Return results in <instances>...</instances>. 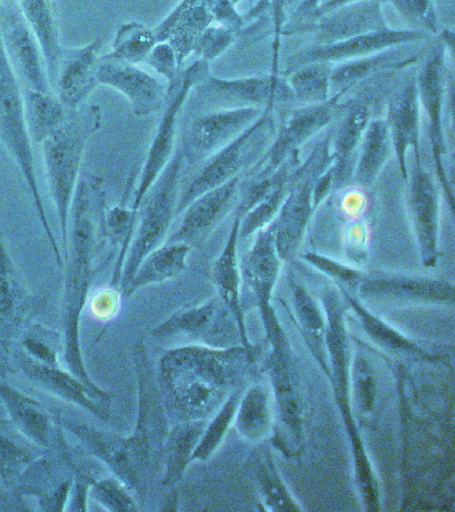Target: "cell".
<instances>
[{
	"label": "cell",
	"instance_id": "03108f58",
	"mask_svg": "<svg viewBox=\"0 0 455 512\" xmlns=\"http://www.w3.org/2000/svg\"><path fill=\"white\" fill-rule=\"evenodd\" d=\"M14 2H18V0H14Z\"/></svg>",
	"mask_w": 455,
	"mask_h": 512
},
{
	"label": "cell",
	"instance_id": "8fae6325",
	"mask_svg": "<svg viewBox=\"0 0 455 512\" xmlns=\"http://www.w3.org/2000/svg\"><path fill=\"white\" fill-rule=\"evenodd\" d=\"M330 135L318 142L305 163L295 171L289 194L271 223L275 247L282 262H291L298 255L314 210V188L319 176L329 168Z\"/></svg>",
	"mask_w": 455,
	"mask_h": 512
},
{
	"label": "cell",
	"instance_id": "ee69618b",
	"mask_svg": "<svg viewBox=\"0 0 455 512\" xmlns=\"http://www.w3.org/2000/svg\"><path fill=\"white\" fill-rule=\"evenodd\" d=\"M393 155V146L385 119H370L363 132L355 162L353 182L355 186L369 190Z\"/></svg>",
	"mask_w": 455,
	"mask_h": 512
},
{
	"label": "cell",
	"instance_id": "be15d7a7",
	"mask_svg": "<svg viewBox=\"0 0 455 512\" xmlns=\"http://www.w3.org/2000/svg\"><path fill=\"white\" fill-rule=\"evenodd\" d=\"M178 494L177 492H171L167 495L166 502L162 506V510H177L178 506Z\"/></svg>",
	"mask_w": 455,
	"mask_h": 512
},
{
	"label": "cell",
	"instance_id": "681fc988",
	"mask_svg": "<svg viewBox=\"0 0 455 512\" xmlns=\"http://www.w3.org/2000/svg\"><path fill=\"white\" fill-rule=\"evenodd\" d=\"M157 43L154 30L134 20V22L123 23L118 28L111 55L131 64L145 63L147 56Z\"/></svg>",
	"mask_w": 455,
	"mask_h": 512
},
{
	"label": "cell",
	"instance_id": "9a60e30c",
	"mask_svg": "<svg viewBox=\"0 0 455 512\" xmlns=\"http://www.w3.org/2000/svg\"><path fill=\"white\" fill-rule=\"evenodd\" d=\"M41 308L42 299L27 288L0 230V375L11 370L15 343Z\"/></svg>",
	"mask_w": 455,
	"mask_h": 512
},
{
	"label": "cell",
	"instance_id": "9c48e42d",
	"mask_svg": "<svg viewBox=\"0 0 455 512\" xmlns=\"http://www.w3.org/2000/svg\"><path fill=\"white\" fill-rule=\"evenodd\" d=\"M183 164L185 159L179 147L142 200L138 210L137 227L122 267L119 282L121 292L133 279L142 260L169 238L171 224L177 216Z\"/></svg>",
	"mask_w": 455,
	"mask_h": 512
},
{
	"label": "cell",
	"instance_id": "11a10c76",
	"mask_svg": "<svg viewBox=\"0 0 455 512\" xmlns=\"http://www.w3.org/2000/svg\"><path fill=\"white\" fill-rule=\"evenodd\" d=\"M350 382L351 399H355L362 415H370L377 398V383L369 363L362 356L357 355L351 360Z\"/></svg>",
	"mask_w": 455,
	"mask_h": 512
},
{
	"label": "cell",
	"instance_id": "003e7915",
	"mask_svg": "<svg viewBox=\"0 0 455 512\" xmlns=\"http://www.w3.org/2000/svg\"><path fill=\"white\" fill-rule=\"evenodd\" d=\"M322 2H323V0H322ZM322 2H321V3H322ZM319 6H321V4H319Z\"/></svg>",
	"mask_w": 455,
	"mask_h": 512
},
{
	"label": "cell",
	"instance_id": "8992f818",
	"mask_svg": "<svg viewBox=\"0 0 455 512\" xmlns=\"http://www.w3.org/2000/svg\"><path fill=\"white\" fill-rule=\"evenodd\" d=\"M265 334L270 344L266 371L274 406V427L270 443L287 458L298 459L305 448V407L297 362L282 324Z\"/></svg>",
	"mask_w": 455,
	"mask_h": 512
},
{
	"label": "cell",
	"instance_id": "4dcf8cb0",
	"mask_svg": "<svg viewBox=\"0 0 455 512\" xmlns=\"http://www.w3.org/2000/svg\"><path fill=\"white\" fill-rule=\"evenodd\" d=\"M389 27L381 0H358L319 16L310 28L311 34H314L311 46H326Z\"/></svg>",
	"mask_w": 455,
	"mask_h": 512
},
{
	"label": "cell",
	"instance_id": "db71d44e",
	"mask_svg": "<svg viewBox=\"0 0 455 512\" xmlns=\"http://www.w3.org/2000/svg\"><path fill=\"white\" fill-rule=\"evenodd\" d=\"M390 3L410 30L422 31L429 36H437L441 31L434 0H390Z\"/></svg>",
	"mask_w": 455,
	"mask_h": 512
},
{
	"label": "cell",
	"instance_id": "3957f363",
	"mask_svg": "<svg viewBox=\"0 0 455 512\" xmlns=\"http://www.w3.org/2000/svg\"><path fill=\"white\" fill-rule=\"evenodd\" d=\"M255 356L243 346L211 348L185 344L159 359L157 380L167 414L206 420L242 387Z\"/></svg>",
	"mask_w": 455,
	"mask_h": 512
},
{
	"label": "cell",
	"instance_id": "f1b7e54d",
	"mask_svg": "<svg viewBox=\"0 0 455 512\" xmlns=\"http://www.w3.org/2000/svg\"><path fill=\"white\" fill-rule=\"evenodd\" d=\"M101 36L83 47L65 48L53 84L54 94L69 110L87 103L98 82V64L101 59Z\"/></svg>",
	"mask_w": 455,
	"mask_h": 512
},
{
	"label": "cell",
	"instance_id": "484cf974",
	"mask_svg": "<svg viewBox=\"0 0 455 512\" xmlns=\"http://www.w3.org/2000/svg\"><path fill=\"white\" fill-rule=\"evenodd\" d=\"M386 126L389 130L393 154L397 160L402 179L409 178L407 155L413 152V159H421V103H419L417 82L407 80L390 96L387 103Z\"/></svg>",
	"mask_w": 455,
	"mask_h": 512
},
{
	"label": "cell",
	"instance_id": "7402d4cb",
	"mask_svg": "<svg viewBox=\"0 0 455 512\" xmlns=\"http://www.w3.org/2000/svg\"><path fill=\"white\" fill-rule=\"evenodd\" d=\"M98 82L121 92L129 100L137 118L153 115L166 102L169 83L109 54L101 56L98 64Z\"/></svg>",
	"mask_w": 455,
	"mask_h": 512
},
{
	"label": "cell",
	"instance_id": "bcb514c9",
	"mask_svg": "<svg viewBox=\"0 0 455 512\" xmlns=\"http://www.w3.org/2000/svg\"><path fill=\"white\" fill-rule=\"evenodd\" d=\"M34 447L37 446L29 442L10 420L0 419V480L7 490H14L23 472L37 458Z\"/></svg>",
	"mask_w": 455,
	"mask_h": 512
},
{
	"label": "cell",
	"instance_id": "5b68a950",
	"mask_svg": "<svg viewBox=\"0 0 455 512\" xmlns=\"http://www.w3.org/2000/svg\"><path fill=\"white\" fill-rule=\"evenodd\" d=\"M103 123V112L98 104L85 103L77 110H71L61 124L42 143L47 180L51 198L57 208L62 246H67L69 235L70 208L75 188L81 178L83 155L87 143Z\"/></svg>",
	"mask_w": 455,
	"mask_h": 512
},
{
	"label": "cell",
	"instance_id": "8d00e7d4",
	"mask_svg": "<svg viewBox=\"0 0 455 512\" xmlns=\"http://www.w3.org/2000/svg\"><path fill=\"white\" fill-rule=\"evenodd\" d=\"M295 322L305 340L311 355L317 360L323 374L330 378L329 350H327V320L322 303H319L310 291L297 280L289 278Z\"/></svg>",
	"mask_w": 455,
	"mask_h": 512
},
{
	"label": "cell",
	"instance_id": "7a4b0ae2",
	"mask_svg": "<svg viewBox=\"0 0 455 512\" xmlns=\"http://www.w3.org/2000/svg\"><path fill=\"white\" fill-rule=\"evenodd\" d=\"M106 192L103 179L91 174L79 178L70 208L65 284L62 299V366L77 376L99 402L111 406L113 394L91 378L83 358L81 319L97 274L98 246L106 238L103 220Z\"/></svg>",
	"mask_w": 455,
	"mask_h": 512
},
{
	"label": "cell",
	"instance_id": "f5cc1de1",
	"mask_svg": "<svg viewBox=\"0 0 455 512\" xmlns=\"http://www.w3.org/2000/svg\"><path fill=\"white\" fill-rule=\"evenodd\" d=\"M301 259L330 280H333L335 287L349 291L351 294H357L359 284L365 276V271L361 268L338 262L330 256L317 254V252H305Z\"/></svg>",
	"mask_w": 455,
	"mask_h": 512
},
{
	"label": "cell",
	"instance_id": "74e56055",
	"mask_svg": "<svg viewBox=\"0 0 455 512\" xmlns=\"http://www.w3.org/2000/svg\"><path fill=\"white\" fill-rule=\"evenodd\" d=\"M402 47L387 48L377 54L334 64L331 71V91L334 94L346 95L350 88L365 82L371 76L386 71L402 70L417 62L418 55L406 54Z\"/></svg>",
	"mask_w": 455,
	"mask_h": 512
},
{
	"label": "cell",
	"instance_id": "b9f144b4",
	"mask_svg": "<svg viewBox=\"0 0 455 512\" xmlns=\"http://www.w3.org/2000/svg\"><path fill=\"white\" fill-rule=\"evenodd\" d=\"M249 468L266 510L275 512L303 510L279 474L273 451L265 442L258 443L255 447L249 459Z\"/></svg>",
	"mask_w": 455,
	"mask_h": 512
},
{
	"label": "cell",
	"instance_id": "d4e9b609",
	"mask_svg": "<svg viewBox=\"0 0 455 512\" xmlns=\"http://www.w3.org/2000/svg\"><path fill=\"white\" fill-rule=\"evenodd\" d=\"M0 400L11 424L38 448L53 450L65 442L58 416L33 396L11 386L5 375H0Z\"/></svg>",
	"mask_w": 455,
	"mask_h": 512
},
{
	"label": "cell",
	"instance_id": "cb8c5ba5",
	"mask_svg": "<svg viewBox=\"0 0 455 512\" xmlns=\"http://www.w3.org/2000/svg\"><path fill=\"white\" fill-rule=\"evenodd\" d=\"M11 363L31 382L49 394L57 396L58 399H62L63 402L82 408L103 423H109L113 419L111 406H106L95 399L89 388L67 368L39 363L22 350L13 351Z\"/></svg>",
	"mask_w": 455,
	"mask_h": 512
},
{
	"label": "cell",
	"instance_id": "91938a15",
	"mask_svg": "<svg viewBox=\"0 0 455 512\" xmlns=\"http://www.w3.org/2000/svg\"><path fill=\"white\" fill-rule=\"evenodd\" d=\"M367 240H369V228L361 219H355L345 232L346 254L355 263H362L367 258Z\"/></svg>",
	"mask_w": 455,
	"mask_h": 512
},
{
	"label": "cell",
	"instance_id": "ab89813d",
	"mask_svg": "<svg viewBox=\"0 0 455 512\" xmlns=\"http://www.w3.org/2000/svg\"><path fill=\"white\" fill-rule=\"evenodd\" d=\"M191 250L193 247L181 242H165L155 248L139 264L133 279L122 291L123 298H131L141 288L177 279L186 270Z\"/></svg>",
	"mask_w": 455,
	"mask_h": 512
},
{
	"label": "cell",
	"instance_id": "1f68e13d",
	"mask_svg": "<svg viewBox=\"0 0 455 512\" xmlns=\"http://www.w3.org/2000/svg\"><path fill=\"white\" fill-rule=\"evenodd\" d=\"M343 110L337 130L330 134L329 172L333 179L334 192L353 182L355 162L363 132L370 120V108L359 100H351Z\"/></svg>",
	"mask_w": 455,
	"mask_h": 512
},
{
	"label": "cell",
	"instance_id": "c3c4849f",
	"mask_svg": "<svg viewBox=\"0 0 455 512\" xmlns=\"http://www.w3.org/2000/svg\"><path fill=\"white\" fill-rule=\"evenodd\" d=\"M242 394L243 387L235 390L233 394L223 402L222 406L218 408L211 422L206 423L201 439H199L197 447H195L193 462H206V460H209L211 456L217 452L231 424L234 423L235 414H237V408Z\"/></svg>",
	"mask_w": 455,
	"mask_h": 512
},
{
	"label": "cell",
	"instance_id": "52a82bcc",
	"mask_svg": "<svg viewBox=\"0 0 455 512\" xmlns=\"http://www.w3.org/2000/svg\"><path fill=\"white\" fill-rule=\"evenodd\" d=\"M343 95L334 94L325 103L307 104L295 108L277 128L273 142L267 148L262 158L242 175L241 191L234 216L245 215L254 206L255 198L262 184L285 163L294 152L301 151L303 144L330 126L343 107Z\"/></svg>",
	"mask_w": 455,
	"mask_h": 512
},
{
	"label": "cell",
	"instance_id": "f35d334b",
	"mask_svg": "<svg viewBox=\"0 0 455 512\" xmlns=\"http://www.w3.org/2000/svg\"><path fill=\"white\" fill-rule=\"evenodd\" d=\"M18 4L41 46L51 90H53L59 62L65 50L61 43L57 3L55 0H18Z\"/></svg>",
	"mask_w": 455,
	"mask_h": 512
},
{
	"label": "cell",
	"instance_id": "e7e4bbea",
	"mask_svg": "<svg viewBox=\"0 0 455 512\" xmlns=\"http://www.w3.org/2000/svg\"><path fill=\"white\" fill-rule=\"evenodd\" d=\"M233 2H234V4H235V6H237V4H238V3H241V2H242V0H233Z\"/></svg>",
	"mask_w": 455,
	"mask_h": 512
},
{
	"label": "cell",
	"instance_id": "f907efd6",
	"mask_svg": "<svg viewBox=\"0 0 455 512\" xmlns=\"http://www.w3.org/2000/svg\"><path fill=\"white\" fill-rule=\"evenodd\" d=\"M18 342L21 343L22 351L37 362L47 366H62V332L33 322L23 331Z\"/></svg>",
	"mask_w": 455,
	"mask_h": 512
},
{
	"label": "cell",
	"instance_id": "277c9868",
	"mask_svg": "<svg viewBox=\"0 0 455 512\" xmlns=\"http://www.w3.org/2000/svg\"><path fill=\"white\" fill-rule=\"evenodd\" d=\"M327 320V350H329L330 378L335 404L349 436L353 452L354 478L366 511L381 510V490L373 463L367 454L351 399V344L346 324V306L341 292L327 287L321 296Z\"/></svg>",
	"mask_w": 455,
	"mask_h": 512
},
{
	"label": "cell",
	"instance_id": "ffe728a7",
	"mask_svg": "<svg viewBox=\"0 0 455 512\" xmlns=\"http://www.w3.org/2000/svg\"><path fill=\"white\" fill-rule=\"evenodd\" d=\"M0 36L7 59L25 88L51 90L41 46L14 0H0Z\"/></svg>",
	"mask_w": 455,
	"mask_h": 512
},
{
	"label": "cell",
	"instance_id": "6125c7cd",
	"mask_svg": "<svg viewBox=\"0 0 455 512\" xmlns=\"http://www.w3.org/2000/svg\"><path fill=\"white\" fill-rule=\"evenodd\" d=\"M351 2H358V0H323V2L321 3V6H319L318 10L315 11V14L313 16V22H311V26H313V23L315 22V20H317L319 18V16L326 14V12L334 10V8L343 6V4H347V3H351Z\"/></svg>",
	"mask_w": 455,
	"mask_h": 512
},
{
	"label": "cell",
	"instance_id": "7c38bea8",
	"mask_svg": "<svg viewBox=\"0 0 455 512\" xmlns=\"http://www.w3.org/2000/svg\"><path fill=\"white\" fill-rule=\"evenodd\" d=\"M210 75V63L203 59H197L179 71L177 78L167 87L166 102L163 104L162 118L159 120L157 132L149 152H147L145 164H143L141 178L134 190L131 210L138 214L142 200L153 187L155 180L165 170L175 152L177 142L178 123L181 119L183 106L189 99L191 91L199 86Z\"/></svg>",
	"mask_w": 455,
	"mask_h": 512
},
{
	"label": "cell",
	"instance_id": "680465c9",
	"mask_svg": "<svg viewBox=\"0 0 455 512\" xmlns=\"http://www.w3.org/2000/svg\"><path fill=\"white\" fill-rule=\"evenodd\" d=\"M166 83L173 82L182 70L177 54L170 43L158 42L147 56L146 62Z\"/></svg>",
	"mask_w": 455,
	"mask_h": 512
},
{
	"label": "cell",
	"instance_id": "4316f807",
	"mask_svg": "<svg viewBox=\"0 0 455 512\" xmlns=\"http://www.w3.org/2000/svg\"><path fill=\"white\" fill-rule=\"evenodd\" d=\"M338 291L341 292L347 306L357 316L363 334L379 350L386 352V354L418 360V362L449 364L451 366L449 355L442 354L441 351L430 350V348L419 343L418 340L409 338L402 331L397 330L386 320H383L381 316L371 311V308L367 307L357 295L342 290V288H338Z\"/></svg>",
	"mask_w": 455,
	"mask_h": 512
},
{
	"label": "cell",
	"instance_id": "2e32d148",
	"mask_svg": "<svg viewBox=\"0 0 455 512\" xmlns=\"http://www.w3.org/2000/svg\"><path fill=\"white\" fill-rule=\"evenodd\" d=\"M367 307L439 304L453 306L454 286L445 279L377 270L365 272L357 294Z\"/></svg>",
	"mask_w": 455,
	"mask_h": 512
},
{
	"label": "cell",
	"instance_id": "44dd1931",
	"mask_svg": "<svg viewBox=\"0 0 455 512\" xmlns=\"http://www.w3.org/2000/svg\"><path fill=\"white\" fill-rule=\"evenodd\" d=\"M429 38L430 36L422 31L410 30V28L395 30V28L389 27L386 30L369 32V34L354 36V38L326 44V46H310L295 52L287 60V68L282 75L289 74V72L303 66V64L313 62L338 64L346 62V60L377 54V52L385 51L387 48L409 46V44L422 42V40Z\"/></svg>",
	"mask_w": 455,
	"mask_h": 512
},
{
	"label": "cell",
	"instance_id": "6f0895ef",
	"mask_svg": "<svg viewBox=\"0 0 455 512\" xmlns=\"http://www.w3.org/2000/svg\"><path fill=\"white\" fill-rule=\"evenodd\" d=\"M122 292L118 287L99 288L90 299V310L99 322H111L119 315L122 306Z\"/></svg>",
	"mask_w": 455,
	"mask_h": 512
},
{
	"label": "cell",
	"instance_id": "94428289",
	"mask_svg": "<svg viewBox=\"0 0 455 512\" xmlns=\"http://www.w3.org/2000/svg\"><path fill=\"white\" fill-rule=\"evenodd\" d=\"M342 190H345L341 199L343 214L349 216V218L359 219V215L365 211L367 206L366 190L355 186V184L342 188Z\"/></svg>",
	"mask_w": 455,
	"mask_h": 512
},
{
	"label": "cell",
	"instance_id": "4fadbf2b",
	"mask_svg": "<svg viewBox=\"0 0 455 512\" xmlns=\"http://www.w3.org/2000/svg\"><path fill=\"white\" fill-rule=\"evenodd\" d=\"M446 54V48L437 36L435 43L427 52L425 62L419 68L415 82H417L421 110L426 115L427 136H429L431 155H433L435 180L447 207L453 214L454 188L446 166L447 144L445 126H443V111H445L447 88H449Z\"/></svg>",
	"mask_w": 455,
	"mask_h": 512
},
{
	"label": "cell",
	"instance_id": "d6986e66",
	"mask_svg": "<svg viewBox=\"0 0 455 512\" xmlns=\"http://www.w3.org/2000/svg\"><path fill=\"white\" fill-rule=\"evenodd\" d=\"M265 108L230 107L207 112L191 120L182 140L185 163L194 167L205 163L238 135L257 122Z\"/></svg>",
	"mask_w": 455,
	"mask_h": 512
},
{
	"label": "cell",
	"instance_id": "7bdbcfd3",
	"mask_svg": "<svg viewBox=\"0 0 455 512\" xmlns=\"http://www.w3.org/2000/svg\"><path fill=\"white\" fill-rule=\"evenodd\" d=\"M205 427L206 420H179L174 427L169 428L163 446V486L174 488L181 482L187 467L193 462L195 447Z\"/></svg>",
	"mask_w": 455,
	"mask_h": 512
},
{
	"label": "cell",
	"instance_id": "5bb4252c",
	"mask_svg": "<svg viewBox=\"0 0 455 512\" xmlns=\"http://www.w3.org/2000/svg\"><path fill=\"white\" fill-rule=\"evenodd\" d=\"M159 342L174 338L211 348L242 346L237 322L217 294L206 302L182 308L151 330Z\"/></svg>",
	"mask_w": 455,
	"mask_h": 512
},
{
	"label": "cell",
	"instance_id": "f546056e",
	"mask_svg": "<svg viewBox=\"0 0 455 512\" xmlns=\"http://www.w3.org/2000/svg\"><path fill=\"white\" fill-rule=\"evenodd\" d=\"M253 246L239 259L242 284L249 288L259 314L265 316L274 310L273 298L282 259L275 247L274 231L271 224L254 235Z\"/></svg>",
	"mask_w": 455,
	"mask_h": 512
},
{
	"label": "cell",
	"instance_id": "ba28073f",
	"mask_svg": "<svg viewBox=\"0 0 455 512\" xmlns=\"http://www.w3.org/2000/svg\"><path fill=\"white\" fill-rule=\"evenodd\" d=\"M0 143L9 151L11 158L18 164L23 178L33 198L35 210H37L39 222L49 240L55 262L59 268L65 266V256L62 255L57 239L51 230L49 218L46 215L45 203H43L41 190H39L37 170H35L33 140L23 111V95L21 83L11 68L3 48L2 36H0Z\"/></svg>",
	"mask_w": 455,
	"mask_h": 512
},
{
	"label": "cell",
	"instance_id": "836d02e7",
	"mask_svg": "<svg viewBox=\"0 0 455 512\" xmlns=\"http://www.w3.org/2000/svg\"><path fill=\"white\" fill-rule=\"evenodd\" d=\"M213 24L217 23L207 0H181L154 28V34L158 42L171 44L182 67L187 58L193 55L199 36Z\"/></svg>",
	"mask_w": 455,
	"mask_h": 512
},
{
	"label": "cell",
	"instance_id": "f6af8a7d",
	"mask_svg": "<svg viewBox=\"0 0 455 512\" xmlns=\"http://www.w3.org/2000/svg\"><path fill=\"white\" fill-rule=\"evenodd\" d=\"M23 111L33 143L42 144L69 116V108L54 92L23 88Z\"/></svg>",
	"mask_w": 455,
	"mask_h": 512
},
{
	"label": "cell",
	"instance_id": "e575fe53",
	"mask_svg": "<svg viewBox=\"0 0 455 512\" xmlns=\"http://www.w3.org/2000/svg\"><path fill=\"white\" fill-rule=\"evenodd\" d=\"M299 152L291 154L285 160V163L259 188L254 206L245 215L241 216L239 239H249L258 231L269 227L277 218L278 212L281 210L287 194H289L295 171L301 166Z\"/></svg>",
	"mask_w": 455,
	"mask_h": 512
},
{
	"label": "cell",
	"instance_id": "e0dca14e",
	"mask_svg": "<svg viewBox=\"0 0 455 512\" xmlns=\"http://www.w3.org/2000/svg\"><path fill=\"white\" fill-rule=\"evenodd\" d=\"M43 451L23 472L13 494L37 500L41 511H66L71 487L81 467L67 440L53 450Z\"/></svg>",
	"mask_w": 455,
	"mask_h": 512
},
{
	"label": "cell",
	"instance_id": "9f6ffc18",
	"mask_svg": "<svg viewBox=\"0 0 455 512\" xmlns=\"http://www.w3.org/2000/svg\"><path fill=\"white\" fill-rule=\"evenodd\" d=\"M237 39L238 31L234 28L213 24L199 36L193 54L197 56V59L211 63L225 54L234 43H237Z\"/></svg>",
	"mask_w": 455,
	"mask_h": 512
},
{
	"label": "cell",
	"instance_id": "6da1fadb",
	"mask_svg": "<svg viewBox=\"0 0 455 512\" xmlns=\"http://www.w3.org/2000/svg\"><path fill=\"white\" fill-rule=\"evenodd\" d=\"M133 362L138 387V412L130 435L99 430L81 420L61 415H58V422L63 430L77 436L87 454L105 464L111 474L122 480L139 502H145L162 464L163 446L169 432V414L143 339L134 344Z\"/></svg>",
	"mask_w": 455,
	"mask_h": 512
},
{
	"label": "cell",
	"instance_id": "60d3db41",
	"mask_svg": "<svg viewBox=\"0 0 455 512\" xmlns=\"http://www.w3.org/2000/svg\"><path fill=\"white\" fill-rule=\"evenodd\" d=\"M235 428L247 442L258 444L270 440L274 427L271 390L257 383L243 390L234 419Z\"/></svg>",
	"mask_w": 455,
	"mask_h": 512
},
{
	"label": "cell",
	"instance_id": "603a6c76",
	"mask_svg": "<svg viewBox=\"0 0 455 512\" xmlns=\"http://www.w3.org/2000/svg\"><path fill=\"white\" fill-rule=\"evenodd\" d=\"M242 175L199 195L182 211L178 230L166 242H181L191 247L201 246L218 224L237 206Z\"/></svg>",
	"mask_w": 455,
	"mask_h": 512
},
{
	"label": "cell",
	"instance_id": "30bf717a",
	"mask_svg": "<svg viewBox=\"0 0 455 512\" xmlns=\"http://www.w3.org/2000/svg\"><path fill=\"white\" fill-rule=\"evenodd\" d=\"M274 107H265L257 122L251 124L233 142L202 163L201 170L194 176L189 186L179 192L177 215H181L182 211L199 195L229 182L235 176L245 174L262 158L273 142L278 128Z\"/></svg>",
	"mask_w": 455,
	"mask_h": 512
},
{
	"label": "cell",
	"instance_id": "d6a6232c",
	"mask_svg": "<svg viewBox=\"0 0 455 512\" xmlns=\"http://www.w3.org/2000/svg\"><path fill=\"white\" fill-rule=\"evenodd\" d=\"M239 226H241V218L234 216L233 226H231L230 234L227 236L225 247H223L218 258L214 260L210 275L211 282L217 288V295L229 308L235 322H237L239 334L242 338V346L246 348L249 354L257 356L253 343L250 342L249 334H247L245 312H243L242 306V276L238 256L239 242H241Z\"/></svg>",
	"mask_w": 455,
	"mask_h": 512
},
{
	"label": "cell",
	"instance_id": "83f0119b",
	"mask_svg": "<svg viewBox=\"0 0 455 512\" xmlns=\"http://www.w3.org/2000/svg\"><path fill=\"white\" fill-rule=\"evenodd\" d=\"M201 86H205L206 91L222 102L231 103V107L265 108L277 103L294 102L289 83L279 70L266 75L231 79L210 74Z\"/></svg>",
	"mask_w": 455,
	"mask_h": 512
},
{
	"label": "cell",
	"instance_id": "d590c367",
	"mask_svg": "<svg viewBox=\"0 0 455 512\" xmlns=\"http://www.w3.org/2000/svg\"><path fill=\"white\" fill-rule=\"evenodd\" d=\"M303 0H259L247 14L242 15V27L238 32V40L243 46H251L259 40L273 36V68H279V47L286 24L297 11Z\"/></svg>",
	"mask_w": 455,
	"mask_h": 512
},
{
	"label": "cell",
	"instance_id": "816d5d0a",
	"mask_svg": "<svg viewBox=\"0 0 455 512\" xmlns=\"http://www.w3.org/2000/svg\"><path fill=\"white\" fill-rule=\"evenodd\" d=\"M89 495L107 511L134 512L141 510L133 492L115 475L94 479Z\"/></svg>",
	"mask_w": 455,
	"mask_h": 512
},
{
	"label": "cell",
	"instance_id": "7dc6e473",
	"mask_svg": "<svg viewBox=\"0 0 455 512\" xmlns=\"http://www.w3.org/2000/svg\"><path fill=\"white\" fill-rule=\"evenodd\" d=\"M334 64L313 62L295 68L285 76L293 92L294 102L302 104L325 103L331 98V71Z\"/></svg>",
	"mask_w": 455,
	"mask_h": 512
},
{
	"label": "cell",
	"instance_id": "ac0fdd59",
	"mask_svg": "<svg viewBox=\"0 0 455 512\" xmlns=\"http://www.w3.org/2000/svg\"><path fill=\"white\" fill-rule=\"evenodd\" d=\"M407 215L415 242L426 268L437 266L439 251V219H441V190L434 176L423 166L422 158L414 159L406 180Z\"/></svg>",
	"mask_w": 455,
	"mask_h": 512
}]
</instances>
